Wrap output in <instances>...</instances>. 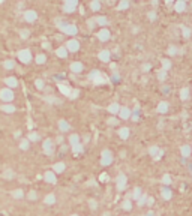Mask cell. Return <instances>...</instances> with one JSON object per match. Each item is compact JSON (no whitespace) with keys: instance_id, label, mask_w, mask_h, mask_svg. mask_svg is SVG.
Listing matches in <instances>:
<instances>
[{"instance_id":"obj_1","label":"cell","mask_w":192,"mask_h":216,"mask_svg":"<svg viewBox=\"0 0 192 216\" xmlns=\"http://www.w3.org/2000/svg\"><path fill=\"white\" fill-rule=\"evenodd\" d=\"M89 78L95 83V84H102V83H105L107 81V78H104L102 77V74L99 72V71H93L90 75H89Z\"/></svg>"},{"instance_id":"obj_2","label":"cell","mask_w":192,"mask_h":216,"mask_svg":"<svg viewBox=\"0 0 192 216\" xmlns=\"http://www.w3.org/2000/svg\"><path fill=\"white\" fill-rule=\"evenodd\" d=\"M59 29L62 32H65L66 35H75L77 33V27L74 24H65V23H62V24H59Z\"/></svg>"},{"instance_id":"obj_3","label":"cell","mask_w":192,"mask_h":216,"mask_svg":"<svg viewBox=\"0 0 192 216\" xmlns=\"http://www.w3.org/2000/svg\"><path fill=\"white\" fill-rule=\"evenodd\" d=\"M18 59H20L23 63H29V62L32 60V53H30V50H21V51H18Z\"/></svg>"},{"instance_id":"obj_4","label":"cell","mask_w":192,"mask_h":216,"mask_svg":"<svg viewBox=\"0 0 192 216\" xmlns=\"http://www.w3.org/2000/svg\"><path fill=\"white\" fill-rule=\"evenodd\" d=\"M101 156H102V158H101V164H102V165H110V164L113 162V156H111V152H110V150H104Z\"/></svg>"},{"instance_id":"obj_5","label":"cell","mask_w":192,"mask_h":216,"mask_svg":"<svg viewBox=\"0 0 192 216\" xmlns=\"http://www.w3.org/2000/svg\"><path fill=\"white\" fill-rule=\"evenodd\" d=\"M0 98L3 101H6V102H11L14 99V93L9 89H3V90H0Z\"/></svg>"},{"instance_id":"obj_6","label":"cell","mask_w":192,"mask_h":216,"mask_svg":"<svg viewBox=\"0 0 192 216\" xmlns=\"http://www.w3.org/2000/svg\"><path fill=\"white\" fill-rule=\"evenodd\" d=\"M77 5L78 3L75 2V0H68V2H65V5H63V9H65V12H74Z\"/></svg>"},{"instance_id":"obj_7","label":"cell","mask_w":192,"mask_h":216,"mask_svg":"<svg viewBox=\"0 0 192 216\" xmlns=\"http://www.w3.org/2000/svg\"><path fill=\"white\" fill-rule=\"evenodd\" d=\"M116 182H117V189L119 191H123L126 188V176L125 174H119Z\"/></svg>"},{"instance_id":"obj_8","label":"cell","mask_w":192,"mask_h":216,"mask_svg":"<svg viewBox=\"0 0 192 216\" xmlns=\"http://www.w3.org/2000/svg\"><path fill=\"white\" fill-rule=\"evenodd\" d=\"M66 50H68V51H78V50H80V44H78V41H75V39L68 41V44H66Z\"/></svg>"},{"instance_id":"obj_9","label":"cell","mask_w":192,"mask_h":216,"mask_svg":"<svg viewBox=\"0 0 192 216\" xmlns=\"http://www.w3.org/2000/svg\"><path fill=\"white\" fill-rule=\"evenodd\" d=\"M53 141L51 140H45V143H44V152L47 153V155H51L53 153Z\"/></svg>"},{"instance_id":"obj_10","label":"cell","mask_w":192,"mask_h":216,"mask_svg":"<svg viewBox=\"0 0 192 216\" xmlns=\"http://www.w3.org/2000/svg\"><path fill=\"white\" fill-rule=\"evenodd\" d=\"M149 153H150L152 156H155L156 159H159V158L162 156V153H164V152H161V150H159L156 146H152V147L149 149Z\"/></svg>"},{"instance_id":"obj_11","label":"cell","mask_w":192,"mask_h":216,"mask_svg":"<svg viewBox=\"0 0 192 216\" xmlns=\"http://www.w3.org/2000/svg\"><path fill=\"white\" fill-rule=\"evenodd\" d=\"M98 38H99L101 41H108V39H110V32H108L107 29H102V30L98 33Z\"/></svg>"},{"instance_id":"obj_12","label":"cell","mask_w":192,"mask_h":216,"mask_svg":"<svg viewBox=\"0 0 192 216\" xmlns=\"http://www.w3.org/2000/svg\"><path fill=\"white\" fill-rule=\"evenodd\" d=\"M185 8H186V3L183 2V0H179V2H176V5H174L176 12H183V11H185Z\"/></svg>"},{"instance_id":"obj_13","label":"cell","mask_w":192,"mask_h":216,"mask_svg":"<svg viewBox=\"0 0 192 216\" xmlns=\"http://www.w3.org/2000/svg\"><path fill=\"white\" fill-rule=\"evenodd\" d=\"M120 117L122 119H129L131 116H132V113H131V110H129V108H120Z\"/></svg>"},{"instance_id":"obj_14","label":"cell","mask_w":192,"mask_h":216,"mask_svg":"<svg viewBox=\"0 0 192 216\" xmlns=\"http://www.w3.org/2000/svg\"><path fill=\"white\" fill-rule=\"evenodd\" d=\"M5 83H6L8 87H17V86H18V81H17L15 77H9V78H6Z\"/></svg>"},{"instance_id":"obj_15","label":"cell","mask_w":192,"mask_h":216,"mask_svg":"<svg viewBox=\"0 0 192 216\" xmlns=\"http://www.w3.org/2000/svg\"><path fill=\"white\" fill-rule=\"evenodd\" d=\"M24 17H26V20H27V21H30V23H32V21H35V20L38 18V15H36V12H35V11H27Z\"/></svg>"},{"instance_id":"obj_16","label":"cell","mask_w":192,"mask_h":216,"mask_svg":"<svg viewBox=\"0 0 192 216\" xmlns=\"http://www.w3.org/2000/svg\"><path fill=\"white\" fill-rule=\"evenodd\" d=\"M71 69H72V72L78 74V72H81V71H83V65H81L80 62H75V63H72V65H71Z\"/></svg>"},{"instance_id":"obj_17","label":"cell","mask_w":192,"mask_h":216,"mask_svg":"<svg viewBox=\"0 0 192 216\" xmlns=\"http://www.w3.org/2000/svg\"><path fill=\"white\" fill-rule=\"evenodd\" d=\"M45 180H47L48 183H54V182H56V174H54L53 171H47V173H45Z\"/></svg>"},{"instance_id":"obj_18","label":"cell","mask_w":192,"mask_h":216,"mask_svg":"<svg viewBox=\"0 0 192 216\" xmlns=\"http://www.w3.org/2000/svg\"><path fill=\"white\" fill-rule=\"evenodd\" d=\"M99 59H101L102 62H108V60H110V51H108V50L101 51V53H99Z\"/></svg>"},{"instance_id":"obj_19","label":"cell","mask_w":192,"mask_h":216,"mask_svg":"<svg viewBox=\"0 0 192 216\" xmlns=\"http://www.w3.org/2000/svg\"><path fill=\"white\" fill-rule=\"evenodd\" d=\"M108 111H110V113H113V114H117V113L120 111V107H119V104H111V105L108 107Z\"/></svg>"},{"instance_id":"obj_20","label":"cell","mask_w":192,"mask_h":216,"mask_svg":"<svg viewBox=\"0 0 192 216\" xmlns=\"http://www.w3.org/2000/svg\"><path fill=\"white\" fill-rule=\"evenodd\" d=\"M158 111H159V113H167V111H168V104H167V102H161V104L158 105Z\"/></svg>"},{"instance_id":"obj_21","label":"cell","mask_w":192,"mask_h":216,"mask_svg":"<svg viewBox=\"0 0 192 216\" xmlns=\"http://www.w3.org/2000/svg\"><path fill=\"white\" fill-rule=\"evenodd\" d=\"M59 89H60V92H62L63 95H66V96L71 95V89H69L68 86H65V84H59Z\"/></svg>"},{"instance_id":"obj_22","label":"cell","mask_w":192,"mask_h":216,"mask_svg":"<svg viewBox=\"0 0 192 216\" xmlns=\"http://www.w3.org/2000/svg\"><path fill=\"white\" fill-rule=\"evenodd\" d=\"M119 135H120V138L126 140V138L129 137V129H128V128H122V129L119 131Z\"/></svg>"},{"instance_id":"obj_23","label":"cell","mask_w":192,"mask_h":216,"mask_svg":"<svg viewBox=\"0 0 192 216\" xmlns=\"http://www.w3.org/2000/svg\"><path fill=\"white\" fill-rule=\"evenodd\" d=\"M180 152H182V156H185V158H188V156L191 155V147H189V146H182V149H180Z\"/></svg>"},{"instance_id":"obj_24","label":"cell","mask_w":192,"mask_h":216,"mask_svg":"<svg viewBox=\"0 0 192 216\" xmlns=\"http://www.w3.org/2000/svg\"><path fill=\"white\" fill-rule=\"evenodd\" d=\"M56 54H57L59 57H66V56H68V50H66L65 47H62V48H57Z\"/></svg>"},{"instance_id":"obj_25","label":"cell","mask_w":192,"mask_h":216,"mask_svg":"<svg viewBox=\"0 0 192 216\" xmlns=\"http://www.w3.org/2000/svg\"><path fill=\"white\" fill-rule=\"evenodd\" d=\"M63 170H65V164H63V162H59V164H56V165H54L53 173H62Z\"/></svg>"},{"instance_id":"obj_26","label":"cell","mask_w":192,"mask_h":216,"mask_svg":"<svg viewBox=\"0 0 192 216\" xmlns=\"http://www.w3.org/2000/svg\"><path fill=\"white\" fill-rule=\"evenodd\" d=\"M180 98H182L183 101H186V99L189 98V90H188L186 87H183V89L180 90Z\"/></svg>"},{"instance_id":"obj_27","label":"cell","mask_w":192,"mask_h":216,"mask_svg":"<svg viewBox=\"0 0 192 216\" xmlns=\"http://www.w3.org/2000/svg\"><path fill=\"white\" fill-rule=\"evenodd\" d=\"M59 128L65 132V131H69V123L68 122H65V120H60L59 122Z\"/></svg>"},{"instance_id":"obj_28","label":"cell","mask_w":192,"mask_h":216,"mask_svg":"<svg viewBox=\"0 0 192 216\" xmlns=\"http://www.w3.org/2000/svg\"><path fill=\"white\" fill-rule=\"evenodd\" d=\"M2 110L6 111V113H14V111H15V107L11 105V104H8V105H3V107H2Z\"/></svg>"},{"instance_id":"obj_29","label":"cell","mask_w":192,"mask_h":216,"mask_svg":"<svg viewBox=\"0 0 192 216\" xmlns=\"http://www.w3.org/2000/svg\"><path fill=\"white\" fill-rule=\"evenodd\" d=\"M95 21H96V23H99L101 26H107V24H108V21H107V18H105V17H96V18H95Z\"/></svg>"},{"instance_id":"obj_30","label":"cell","mask_w":192,"mask_h":216,"mask_svg":"<svg viewBox=\"0 0 192 216\" xmlns=\"http://www.w3.org/2000/svg\"><path fill=\"white\" fill-rule=\"evenodd\" d=\"M72 150H74V153H75V155H78V153H81V152H83V146H81L80 143H78V144H74V146H72Z\"/></svg>"},{"instance_id":"obj_31","label":"cell","mask_w":192,"mask_h":216,"mask_svg":"<svg viewBox=\"0 0 192 216\" xmlns=\"http://www.w3.org/2000/svg\"><path fill=\"white\" fill-rule=\"evenodd\" d=\"M162 198L164 200H170L171 198V191L170 189H162Z\"/></svg>"},{"instance_id":"obj_32","label":"cell","mask_w":192,"mask_h":216,"mask_svg":"<svg viewBox=\"0 0 192 216\" xmlns=\"http://www.w3.org/2000/svg\"><path fill=\"white\" fill-rule=\"evenodd\" d=\"M54 201H56V197H54L53 194H50V195L45 197V204H53Z\"/></svg>"},{"instance_id":"obj_33","label":"cell","mask_w":192,"mask_h":216,"mask_svg":"<svg viewBox=\"0 0 192 216\" xmlns=\"http://www.w3.org/2000/svg\"><path fill=\"white\" fill-rule=\"evenodd\" d=\"M128 6H129V2H128V0H122L117 8H119V9H126Z\"/></svg>"},{"instance_id":"obj_34","label":"cell","mask_w":192,"mask_h":216,"mask_svg":"<svg viewBox=\"0 0 192 216\" xmlns=\"http://www.w3.org/2000/svg\"><path fill=\"white\" fill-rule=\"evenodd\" d=\"M90 8H92L93 11H98V9L101 8V3H99V2H96V0H95V2H92V3H90Z\"/></svg>"},{"instance_id":"obj_35","label":"cell","mask_w":192,"mask_h":216,"mask_svg":"<svg viewBox=\"0 0 192 216\" xmlns=\"http://www.w3.org/2000/svg\"><path fill=\"white\" fill-rule=\"evenodd\" d=\"M69 141H71L72 146H74V144H78V143H80V141H78V135H75V134L71 135V137H69Z\"/></svg>"},{"instance_id":"obj_36","label":"cell","mask_w":192,"mask_h":216,"mask_svg":"<svg viewBox=\"0 0 192 216\" xmlns=\"http://www.w3.org/2000/svg\"><path fill=\"white\" fill-rule=\"evenodd\" d=\"M162 183H164V185H170V183H171V177H170L168 174H165V176L162 177Z\"/></svg>"},{"instance_id":"obj_37","label":"cell","mask_w":192,"mask_h":216,"mask_svg":"<svg viewBox=\"0 0 192 216\" xmlns=\"http://www.w3.org/2000/svg\"><path fill=\"white\" fill-rule=\"evenodd\" d=\"M12 195H14L15 198H23V191H21V189H17V191L12 192Z\"/></svg>"},{"instance_id":"obj_38","label":"cell","mask_w":192,"mask_h":216,"mask_svg":"<svg viewBox=\"0 0 192 216\" xmlns=\"http://www.w3.org/2000/svg\"><path fill=\"white\" fill-rule=\"evenodd\" d=\"M45 62V56L44 54H39L38 57H36V63H39V65H42Z\"/></svg>"},{"instance_id":"obj_39","label":"cell","mask_w":192,"mask_h":216,"mask_svg":"<svg viewBox=\"0 0 192 216\" xmlns=\"http://www.w3.org/2000/svg\"><path fill=\"white\" fill-rule=\"evenodd\" d=\"M29 140H30V141H36V140H39V135H38V134H35V132H30Z\"/></svg>"},{"instance_id":"obj_40","label":"cell","mask_w":192,"mask_h":216,"mask_svg":"<svg viewBox=\"0 0 192 216\" xmlns=\"http://www.w3.org/2000/svg\"><path fill=\"white\" fill-rule=\"evenodd\" d=\"M5 68H6V69H12V68H14V62H12V60H6V62H5Z\"/></svg>"},{"instance_id":"obj_41","label":"cell","mask_w":192,"mask_h":216,"mask_svg":"<svg viewBox=\"0 0 192 216\" xmlns=\"http://www.w3.org/2000/svg\"><path fill=\"white\" fill-rule=\"evenodd\" d=\"M20 147H21L23 150H27V149H29V141H27V140H24V141H21V144H20Z\"/></svg>"},{"instance_id":"obj_42","label":"cell","mask_w":192,"mask_h":216,"mask_svg":"<svg viewBox=\"0 0 192 216\" xmlns=\"http://www.w3.org/2000/svg\"><path fill=\"white\" fill-rule=\"evenodd\" d=\"M140 197H141V189L137 188V189L134 191V198H135V200H140Z\"/></svg>"},{"instance_id":"obj_43","label":"cell","mask_w":192,"mask_h":216,"mask_svg":"<svg viewBox=\"0 0 192 216\" xmlns=\"http://www.w3.org/2000/svg\"><path fill=\"white\" fill-rule=\"evenodd\" d=\"M138 114H140V108H135V111H134V114H132V120H134V122H137Z\"/></svg>"},{"instance_id":"obj_44","label":"cell","mask_w":192,"mask_h":216,"mask_svg":"<svg viewBox=\"0 0 192 216\" xmlns=\"http://www.w3.org/2000/svg\"><path fill=\"white\" fill-rule=\"evenodd\" d=\"M162 66H164V69H162V71H167V69H170L171 63H170L168 60H164V62H162Z\"/></svg>"},{"instance_id":"obj_45","label":"cell","mask_w":192,"mask_h":216,"mask_svg":"<svg viewBox=\"0 0 192 216\" xmlns=\"http://www.w3.org/2000/svg\"><path fill=\"white\" fill-rule=\"evenodd\" d=\"M36 198H38V194L35 191H30L29 192V200H36Z\"/></svg>"},{"instance_id":"obj_46","label":"cell","mask_w":192,"mask_h":216,"mask_svg":"<svg viewBox=\"0 0 192 216\" xmlns=\"http://www.w3.org/2000/svg\"><path fill=\"white\" fill-rule=\"evenodd\" d=\"M3 177H6V179H12V177H14V173H12V171H5V173H3Z\"/></svg>"},{"instance_id":"obj_47","label":"cell","mask_w":192,"mask_h":216,"mask_svg":"<svg viewBox=\"0 0 192 216\" xmlns=\"http://www.w3.org/2000/svg\"><path fill=\"white\" fill-rule=\"evenodd\" d=\"M99 180H101V182H108V174H107V173L101 174V176H99Z\"/></svg>"},{"instance_id":"obj_48","label":"cell","mask_w":192,"mask_h":216,"mask_svg":"<svg viewBox=\"0 0 192 216\" xmlns=\"http://www.w3.org/2000/svg\"><path fill=\"white\" fill-rule=\"evenodd\" d=\"M165 77H167L165 71H159V74H158V78H159V80H165Z\"/></svg>"},{"instance_id":"obj_49","label":"cell","mask_w":192,"mask_h":216,"mask_svg":"<svg viewBox=\"0 0 192 216\" xmlns=\"http://www.w3.org/2000/svg\"><path fill=\"white\" fill-rule=\"evenodd\" d=\"M78 96V90H71V95H69V98L71 99H75Z\"/></svg>"},{"instance_id":"obj_50","label":"cell","mask_w":192,"mask_h":216,"mask_svg":"<svg viewBox=\"0 0 192 216\" xmlns=\"http://www.w3.org/2000/svg\"><path fill=\"white\" fill-rule=\"evenodd\" d=\"M146 201H147V197H146V195H144V197H140L138 204H140V206H144V203H146Z\"/></svg>"},{"instance_id":"obj_51","label":"cell","mask_w":192,"mask_h":216,"mask_svg":"<svg viewBox=\"0 0 192 216\" xmlns=\"http://www.w3.org/2000/svg\"><path fill=\"white\" fill-rule=\"evenodd\" d=\"M95 23H96V21H95V18H92V20H89V21H87V26H89L90 29H93V27H95Z\"/></svg>"},{"instance_id":"obj_52","label":"cell","mask_w":192,"mask_h":216,"mask_svg":"<svg viewBox=\"0 0 192 216\" xmlns=\"http://www.w3.org/2000/svg\"><path fill=\"white\" fill-rule=\"evenodd\" d=\"M191 35V29H188V27H183V36H189Z\"/></svg>"},{"instance_id":"obj_53","label":"cell","mask_w":192,"mask_h":216,"mask_svg":"<svg viewBox=\"0 0 192 216\" xmlns=\"http://www.w3.org/2000/svg\"><path fill=\"white\" fill-rule=\"evenodd\" d=\"M35 84H36V87H38V89H42V87H44V81H42V80H36V83H35Z\"/></svg>"},{"instance_id":"obj_54","label":"cell","mask_w":192,"mask_h":216,"mask_svg":"<svg viewBox=\"0 0 192 216\" xmlns=\"http://www.w3.org/2000/svg\"><path fill=\"white\" fill-rule=\"evenodd\" d=\"M131 207H132V206H131L129 201H125V203H123V209H125V210H131Z\"/></svg>"},{"instance_id":"obj_55","label":"cell","mask_w":192,"mask_h":216,"mask_svg":"<svg viewBox=\"0 0 192 216\" xmlns=\"http://www.w3.org/2000/svg\"><path fill=\"white\" fill-rule=\"evenodd\" d=\"M176 53H177V48H176V47H170L168 54H171V56H173V54H176Z\"/></svg>"},{"instance_id":"obj_56","label":"cell","mask_w":192,"mask_h":216,"mask_svg":"<svg viewBox=\"0 0 192 216\" xmlns=\"http://www.w3.org/2000/svg\"><path fill=\"white\" fill-rule=\"evenodd\" d=\"M27 36H29V30H21V38H24V39H26Z\"/></svg>"},{"instance_id":"obj_57","label":"cell","mask_w":192,"mask_h":216,"mask_svg":"<svg viewBox=\"0 0 192 216\" xmlns=\"http://www.w3.org/2000/svg\"><path fill=\"white\" fill-rule=\"evenodd\" d=\"M108 123H110V125H117V123H119V120H117L116 117H113V119H110V122H108Z\"/></svg>"},{"instance_id":"obj_58","label":"cell","mask_w":192,"mask_h":216,"mask_svg":"<svg viewBox=\"0 0 192 216\" xmlns=\"http://www.w3.org/2000/svg\"><path fill=\"white\" fill-rule=\"evenodd\" d=\"M149 18H150V20H155V18H156V14H155V12H150V14H149Z\"/></svg>"},{"instance_id":"obj_59","label":"cell","mask_w":192,"mask_h":216,"mask_svg":"<svg viewBox=\"0 0 192 216\" xmlns=\"http://www.w3.org/2000/svg\"><path fill=\"white\" fill-rule=\"evenodd\" d=\"M90 206H92V209H96V201L92 200V201H90Z\"/></svg>"},{"instance_id":"obj_60","label":"cell","mask_w":192,"mask_h":216,"mask_svg":"<svg viewBox=\"0 0 192 216\" xmlns=\"http://www.w3.org/2000/svg\"><path fill=\"white\" fill-rule=\"evenodd\" d=\"M149 69H150V65H144L143 66V71H149Z\"/></svg>"},{"instance_id":"obj_61","label":"cell","mask_w":192,"mask_h":216,"mask_svg":"<svg viewBox=\"0 0 192 216\" xmlns=\"http://www.w3.org/2000/svg\"><path fill=\"white\" fill-rule=\"evenodd\" d=\"M44 48H50V44H48V42H44Z\"/></svg>"},{"instance_id":"obj_62","label":"cell","mask_w":192,"mask_h":216,"mask_svg":"<svg viewBox=\"0 0 192 216\" xmlns=\"http://www.w3.org/2000/svg\"><path fill=\"white\" fill-rule=\"evenodd\" d=\"M146 216H153V213H152V212H150V213H147V215H146Z\"/></svg>"},{"instance_id":"obj_63","label":"cell","mask_w":192,"mask_h":216,"mask_svg":"<svg viewBox=\"0 0 192 216\" xmlns=\"http://www.w3.org/2000/svg\"><path fill=\"white\" fill-rule=\"evenodd\" d=\"M71 216H78V215H71Z\"/></svg>"}]
</instances>
